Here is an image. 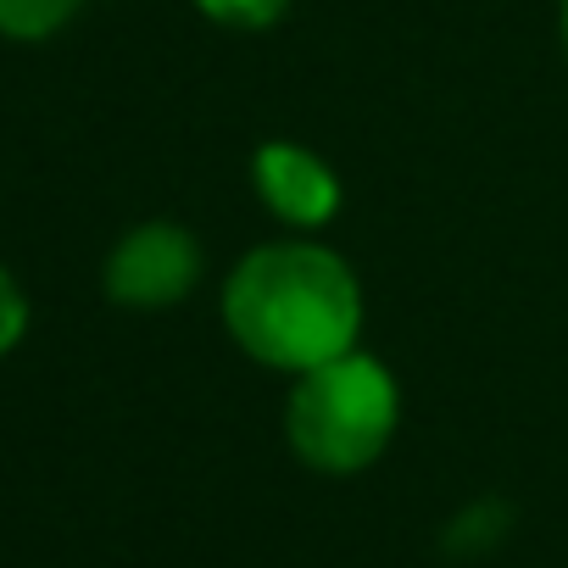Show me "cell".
<instances>
[{
  "instance_id": "cell-8",
  "label": "cell",
  "mask_w": 568,
  "mask_h": 568,
  "mask_svg": "<svg viewBox=\"0 0 568 568\" xmlns=\"http://www.w3.org/2000/svg\"><path fill=\"white\" fill-rule=\"evenodd\" d=\"M562 40H568V0H562Z\"/></svg>"
},
{
  "instance_id": "cell-7",
  "label": "cell",
  "mask_w": 568,
  "mask_h": 568,
  "mask_svg": "<svg viewBox=\"0 0 568 568\" xmlns=\"http://www.w3.org/2000/svg\"><path fill=\"white\" fill-rule=\"evenodd\" d=\"M23 329H29V302H23V291L12 284V273L0 267V357L23 341Z\"/></svg>"
},
{
  "instance_id": "cell-2",
  "label": "cell",
  "mask_w": 568,
  "mask_h": 568,
  "mask_svg": "<svg viewBox=\"0 0 568 568\" xmlns=\"http://www.w3.org/2000/svg\"><path fill=\"white\" fill-rule=\"evenodd\" d=\"M396 435V379L374 357H335L307 368L291 396V446L324 474L368 468Z\"/></svg>"
},
{
  "instance_id": "cell-1",
  "label": "cell",
  "mask_w": 568,
  "mask_h": 568,
  "mask_svg": "<svg viewBox=\"0 0 568 568\" xmlns=\"http://www.w3.org/2000/svg\"><path fill=\"white\" fill-rule=\"evenodd\" d=\"M223 318L256 363L307 374L352 352L363 291L352 267L324 245H262L234 267Z\"/></svg>"
},
{
  "instance_id": "cell-5",
  "label": "cell",
  "mask_w": 568,
  "mask_h": 568,
  "mask_svg": "<svg viewBox=\"0 0 568 568\" xmlns=\"http://www.w3.org/2000/svg\"><path fill=\"white\" fill-rule=\"evenodd\" d=\"M79 12V0H0V34L45 40Z\"/></svg>"
},
{
  "instance_id": "cell-3",
  "label": "cell",
  "mask_w": 568,
  "mask_h": 568,
  "mask_svg": "<svg viewBox=\"0 0 568 568\" xmlns=\"http://www.w3.org/2000/svg\"><path fill=\"white\" fill-rule=\"evenodd\" d=\"M201 278V251L179 223H145L134 229L112 262H106V296L123 307H168L184 302Z\"/></svg>"
},
{
  "instance_id": "cell-6",
  "label": "cell",
  "mask_w": 568,
  "mask_h": 568,
  "mask_svg": "<svg viewBox=\"0 0 568 568\" xmlns=\"http://www.w3.org/2000/svg\"><path fill=\"white\" fill-rule=\"evenodd\" d=\"M195 7L206 18L229 23V29H267L284 7H291V0H195Z\"/></svg>"
},
{
  "instance_id": "cell-4",
  "label": "cell",
  "mask_w": 568,
  "mask_h": 568,
  "mask_svg": "<svg viewBox=\"0 0 568 568\" xmlns=\"http://www.w3.org/2000/svg\"><path fill=\"white\" fill-rule=\"evenodd\" d=\"M256 190H262V201L284 217V223H324V217H335V206H341V184H335V173L313 156V151H302V145H262L256 151Z\"/></svg>"
}]
</instances>
